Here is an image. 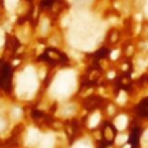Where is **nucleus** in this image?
<instances>
[{"mask_svg": "<svg viewBox=\"0 0 148 148\" xmlns=\"http://www.w3.org/2000/svg\"><path fill=\"white\" fill-rule=\"evenodd\" d=\"M113 76H115V73H113V72H111V73H109V78H111V79H112Z\"/></svg>", "mask_w": 148, "mask_h": 148, "instance_id": "nucleus-15", "label": "nucleus"}, {"mask_svg": "<svg viewBox=\"0 0 148 148\" xmlns=\"http://www.w3.org/2000/svg\"><path fill=\"white\" fill-rule=\"evenodd\" d=\"M20 116H21V110L17 109V108L14 109V110H13V117H14V118H19Z\"/></svg>", "mask_w": 148, "mask_h": 148, "instance_id": "nucleus-10", "label": "nucleus"}, {"mask_svg": "<svg viewBox=\"0 0 148 148\" xmlns=\"http://www.w3.org/2000/svg\"><path fill=\"white\" fill-rule=\"evenodd\" d=\"M6 1V6L8 9H13L15 6H16V3H17V0H5Z\"/></svg>", "mask_w": 148, "mask_h": 148, "instance_id": "nucleus-7", "label": "nucleus"}, {"mask_svg": "<svg viewBox=\"0 0 148 148\" xmlns=\"http://www.w3.org/2000/svg\"><path fill=\"white\" fill-rule=\"evenodd\" d=\"M126 101V94L124 93V92H121L120 94H119V97H118V102L119 103H124Z\"/></svg>", "mask_w": 148, "mask_h": 148, "instance_id": "nucleus-9", "label": "nucleus"}, {"mask_svg": "<svg viewBox=\"0 0 148 148\" xmlns=\"http://www.w3.org/2000/svg\"><path fill=\"white\" fill-rule=\"evenodd\" d=\"M75 81H74V74L71 71H66V72H61L54 83H53V89L56 90V93L58 95L61 96H66L67 94H70L74 87Z\"/></svg>", "mask_w": 148, "mask_h": 148, "instance_id": "nucleus-1", "label": "nucleus"}, {"mask_svg": "<svg viewBox=\"0 0 148 148\" xmlns=\"http://www.w3.org/2000/svg\"><path fill=\"white\" fill-rule=\"evenodd\" d=\"M145 138H146V139H148V130L145 132Z\"/></svg>", "mask_w": 148, "mask_h": 148, "instance_id": "nucleus-16", "label": "nucleus"}, {"mask_svg": "<svg viewBox=\"0 0 148 148\" xmlns=\"http://www.w3.org/2000/svg\"><path fill=\"white\" fill-rule=\"evenodd\" d=\"M125 141H127V135H119V137H117V139H116V142H117L118 145L124 143Z\"/></svg>", "mask_w": 148, "mask_h": 148, "instance_id": "nucleus-8", "label": "nucleus"}, {"mask_svg": "<svg viewBox=\"0 0 148 148\" xmlns=\"http://www.w3.org/2000/svg\"><path fill=\"white\" fill-rule=\"evenodd\" d=\"M36 87H37V82H36V78H35V72H34L33 68L29 67V68L26 70L23 75L20 78L17 92L30 94V93H34Z\"/></svg>", "mask_w": 148, "mask_h": 148, "instance_id": "nucleus-2", "label": "nucleus"}, {"mask_svg": "<svg viewBox=\"0 0 148 148\" xmlns=\"http://www.w3.org/2000/svg\"><path fill=\"white\" fill-rule=\"evenodd\" d=\"M124 148H131V146H130V145H127V146H125Z\"/></svg>", "mask_w": 148, "mask_h": 148, "instance_id": "nucleus-19", "label": "nucleus"}, {"mask_svg": "<svg viewBox=\"0 0 148 148\" xmlns=\"http://www.w3.org/2000/svg\"><path fill=\"white\" fill-rule=\"evenodd\" d=\"M115 123H116V126L118 130H124L126 127V125H127V118L125 116H119Z\"/></svg>", "mask_w": 148, "mask_h": 148, "instance_id": "nucleus-5", "label": "nucleus"}, {"mask_svg": "<svg viewBox=\"0 0 148 148\" xmlns=\"http://www.w3.org/2000/svg\"><path fill=\"white\" fill-rule=\"evenodd\" d=\"M118 54H119V51H113L112 53H111V59H117V57H118Z\"/></svg>", "mask_w": 148, "mask_h": 148, "instance_id": "nucleus-12", "label": "nucleus"}, {"mask_svg": "<svg viewBox=\"0 0 148 148\" xmlns=\"http://www.w3.org/2000/svg\"><path fill=\"white\" fill-rule=\"evenodd\" d=\"M38 139H39V132L37 130H30L29 133H28L27 143L28 145H34Z\"/></svg>", "mask_w": 148, "mask_h": 148, "instance_id": "nucleus-3", "label": "nucleus"}, {"mask_svg": "<svg viewBox=\"0 0 148 148\" xmlns=\"http://www.w3.org/2000/svg\"><path fill=\"white\" fill-rule=\"evenodd\" d=\"M46 29H48V20H44L43 21V27H42V33L45 34Z\"/></svg>", "mask_w": 148, "mask_h": 148, "instance_id": "nucleus-11", "label": "nucleus"}, {"mask_svg": "<svg viewBox=\"0 0 148 148\" xmlns=\"http://www.w3.org/2000/svg\"><path fill=\"white\" fill-rule=\"evenodd\" d=\"M1 45H3V38L0 37V46H1Z\"/></svg>", "mask_w": 148, "mask_h": 148, "instance_id": "nucleus-17", "label": "nucleus"}, {"mask_svg": "<svg viewBox=\"0 0 148 148\" xmlns=\"http://www.w3.org/2000/svg\"><path fill=\"white\" fill-rule=\"evenodd\" d=\"M4 126H5V123H4L3 120H0V130H3Z\"/></svg>", "mask_w": 148, "mask_h": 148, "instance_id": "nucleus-14", "label": "nucleus"}, {"mask_svg": "<svg viewBox=\"0 0 148 148\" xmlns=\"http://www.w3.org/2000/svg\"><path fill=\"white\" fill-rule=\"evenodd\" d=\"M74 148H88L87 146H84V145H81V143H79V145H76Z\"/></svg>", "mask_w": 148, "mask_h": 148, "instance_id": "nucleus-13", "label": "nucleus"}, {"mask_svg": "<svg viewBox=\"0 0 148 148\" xmlns=\"http://www.w3.org/2000/svg\"><path fill=\"white\" fill-rule=\"evenodd\" d=\"M146 12H147V14H148V4H147V6H146Z\"/></svg>", "mask_w": 148, "mask_h": 148, "instance_id": "nucleus-18", "label": "nucleus"}, {"mask_svg": "<svg viewBox=\"0 0 148 148\" xmlns=\"http://www.w3.org/2000/svg\"><path fill=\"white\" fill-rule=\"evenodd\" d=\"M98 121H100V115L98 113H94L92 116L90 120H89V126H90V127H95V126L98 124Z\"/></svg>", "mask_w": 148, "mask_h": 148, "instance_id": "nucleus-6", "label": "nucleus"}, {"mask_svg": "<svg viewBox=\"0 0 148 148\" xmlns=\"http://www.w3.org/2000/svg\"><path fill=\"white\" fill-rule=\"evenodd\" d=\"M53 135L51 134H48L43 138L42 140V143H40V148H52L53 147Z\"/></svg>", "mask_w": 148, "mask_h": 148, "instance_id": "nucleus-4", "label": "nucleus"}]
</instances>
